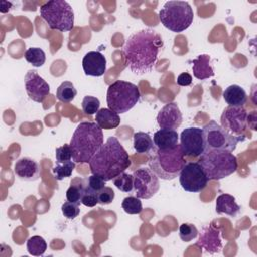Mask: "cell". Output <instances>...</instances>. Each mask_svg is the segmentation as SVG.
I'll use <instances>...</instances> for the list:
<instances>
[{"mask_svg": "<svg viewBox=\"0 0 257 257\" xmlns=\"http://www.w3.org/2000/svg\"><path fill=\"white\" fill-rule=\"evenodd\" d=\"M163 46V38L156 30L146 28L135 32L122 49L125 65L137 75L152 71Z\"/></svg>", "mask_w": 257, "mask_h": 257, "instance_id": "6da1fadb", "label": "cell"}, {"mask_svg": "<svg viewBox=\"0 0 257 257\" xmlns=\"http://www.w3.org/2000/svg\"><path fill=\"white\" fill-rule=\"evenodd\" d=\"M88 164L91 174L110 181L128 169L132 163L122 145L111 136L102 144Z\"/></svg>", "mask_w": 257, "mask_h": 257, "instance_id": "7a4b0ae2", "label": "cell"}, {"mask_svg": "<svg viewBox=\"0 0 257 257\" xmlns=\"http://www.w3.org/2000/svg\"><path fill=\"white\" fill-rule=\"evenodd\" d=\"M102 144V128L96 122H80L76 126L69 143L72 160L79 164L89 163Z\"/></svg>", "mask_w": 257, "mask_h": 257, "instance_id": "3957f363", "label": "cell"}, {"mask_svg": "<svg viewBox=\"0 0 257 257\" xmlns=\"http://www.w3.org/2000/svg\"><path fill=\"white\" fill-rule=\"evenodd\" d=\"M149 167L162 180L177 178L186 165L185 155L180 144L169 150H160L156 147L149 153Z\"/></svg>", "mask_w": 257, "mask_h": 257, "instance_id": "277c9868", "label": "cell"}, {"mask_svg": "<svg viewBox=\"0 0 257 257\" xmlns=\"http://www.w3.org/2000/svg\"><path fill=\"white\" fill-rule=\"evenodd\" d=\"M198 163L203 167L208 180L224 179L238 169L237 158L227 150H206L200 156Z\"/></svg>", "mask_w": 257, "mask_h": 257, "instance_id": "5b68a950", "label": "cell"}, {"mask_svg": "<svg viewBox=\"0 0 257 257\" xmlns=\"http://www.w3.org/2000/svg\"><path fill=\"white\" fill-rule=\"evenodd\" d=\"M159 18L166 28L179 33L192 24L194 12L187 1H167L159 12Z\"/></svg>", "mask_w": 257, "mask_h": 257, "instance_id": "8992f818", "label": "cell"}, {"mask_svg": "<svg viewBox=\"0 0 257 257\" xmlns=\"http://www.w3.org/2000/svg\"><path fill=\"white\" fill-rule=\"evenodd\" d=\"M140 90L132 82L115 80L106 92V102L108 108L116 113H124L132 109L140 100Z\"/></svg>", "mask_w": 257, "mask_h": 257, "instance_id": "52a82bcc", "label": "cell"}, {"mask_svg": "<svg viewBox=\"0 0 257 257\" xmlns=\"http://www.w3.org/2000/svg\"><path fill=\"white\" fill-rule=\"evenodd\" d=\"M40 16L50 29L70 31L74 27V12L64 0H50L40 6Z\"/></svg>", "mask_w": 257, "mask_h": 257, "instance_id": "ba28073f", "label": "cell"}, {"mask_svg": "<svg viewBox=\"0 0 257 257\" xmlns=\"http://www.w3.org/2000/svg\"><path fill=\"white\" fill-rule=\"evenodd\" d=\"M202 130L206 150L219 149L233 152L235 151L237 144L245 140V135L233 136L226 132L215 120H211L208 123H206Z\"/></svg>", "mask_w": 257, "mask_h": 257, "instance_id": "9c48e42d", "label": "cell"}, {"mask_svg": "<svg viewBox=\"0 0 257 257\" xmlns=\"http://www.w3.org/2000/svg\"><path fill=\"white\" fill-rule=\"evenodd\" d=\"M179 180L182 188L192 193L203 191L209 181L203 167L198 162L186 163L179 174Z\"/></svg>", "mask_w": 257, "mask_h": 257, "instance_id": "30bf717a", "label": "cell"}, {"mask_svg": "<svg viewBox=\"0 0 257 257\" xmlns=\"http://www.w3.org/2000/svg\"><path fill=\"white\" fill-rule=\"evenodd\" d=\"M134 192L140 199H150L160 189L159 177L150 168H140L133 173Z\"/></svg>", "mask_w": 257, "mask_h": 257, "instance_id": "8fae6325", "label": "cell"}, {"mask_svg": "<svg viewBox=\"0 0 257 257\" xmlns=\"http://www.w3.org/2000/svg\"><path fill=\"white\" fill-rule=\"evenodd\" d=\"M247 115L243 106H227L221 115V126L233 136H243L247 127Z\"/></svg>", "mask_w": 257, "mask_h": 257, "instance_id": "7c38bea8", "label": "cell"}, {"mask_svg": "<svg viewBox=\"0 0 257 257\" xmlns=\"http://www.w3.org/2000/svg\"><path fill=\"white\" fill-rule=\"evenodd\" d=\"M180 146L185 156L200 157L206 150L203 130L187 127L180 136Z\"/></svg>", "mask_w": 257, "mask_h": 257, "instance_id": "4fadbf2b", "label": "cell"}, {"mask_svg": "<svg viewBox=\"0 0 257 257\" xmlns=\"http://www.w3.org/2000/svg\"><path fill=\"white\" fill-rule=\"evenodd\" d=\"M25 90L30 99L41 103L50 92L49 84L37 73L36 70H28L24 78Z\"/></svg>", "mask_w": 257, "mask_h": 257, "instance_id": "5bb4252c", "label": "cell"}, {"mask_svg": "<svg viewBox=\"0 0 257 257\" xmlns=\"http://www.w3.org/2000/svg\"><path fill=\"white\" fill-rule=\"evenodd\" d=\"M199 234V239L197 241V246L204 249L209 254H215L221 252L223 248V243L221 239L220 229L214 227L213 225L204 226Z\"/></svg>", "mask_w": 257, "mask_h": 257, "instance_id": "9a60e30c", "label": "cell"}, {"mask_svg": "<svg viewBox=\"0 0 257 257\" xmlns=\"http://www.w3.org/2000/svg\"><path fill=\"white\" fill-rule=\"evenodd\" d=\"M183 121L180 107L175 102L164 105L157 115V122L161 128L177 130Z\"/></svg>", "mask_w": 257, "mask_h": 257, "instance_id": "2e32d148", "label": "cell"}, {"mask_svg": "<svg viewBox=\"0 0 257 257\" xmlns=\"http://www.w3.org/2000/svg\"><path fill=\"white\" fill-rule=\"evenodd\" d=\"M13 171L16 177L27 182L36 181L40 176V168L38 163L28 157L18 159L14 164Z\"/></svg>", "mask_w": 257, "mask_h": 257, "instance_id": "e0dca14e", "label": "cell"}, {"mask_svg": "<svg viewBox=\"0 0 257 257\" xmlns=\"http://www.w3.org/2000/svg\"><path fill=\"white\" fill-rule=\"evenodd\" d=\"M82 68L86 75L101 76L106 70V59L99 51H89L83 56Z\"/></svg>", "mask_w": 257, "mask_h": 257, "instance_id": "ac0fdd59", "label": "cell"}, {"mask_svg": "<svg viewBox=\"0 0 257 257\" xmlns=\"http://www.w3.org/2000/svg\"><path fill=\"white\" fill-rule=\"evenodd\" d=\"M155 147L160 150H169L179 144V135L176 130L161 128L154 134Z\"/></svg>", "mask_w": 257, "mask_h": 257, "instance_id": "d6986e66", "label": "cell"}, {"mask_svg": "<svg viewBox=\"0 0 257 257\" xmlns=\"http://www.w3.org/2000/svg\"><path fill=\"white\" fill-rule=\"evenodd\" d=\"M192 69L194 76L200 80L210 78L215 74L211 65V57L208 54H201L192 60Z\"/></svg>", "mask_w": 257, "mask_h": 257, "instance_id": "ffe728a7", "label": "cell"}, {"mask_svg": "<svg viewBox=\"0 0 257 257\" xmlns=\"http://www.w3.org/2000/svg\"><path fill=\"white\" fill-rule=\"evenodd\" d=\"M241 208L237 204L236 199L229 194H221L216 200V212L218 214H225L230 217H236Z\"/></svg>", "mask_w": 257, "mask_h": 257, "instance_id": "44dd1931", "label": "cell"}, {"mask_svg": "<svg viewBox=\"0 0 257 257\" xmlns=\"http://www.w3.org/2000/svg\"><path fill=\"white\" fill-rule=\"evenodd\" d=\"M223 98L229 106L242 107L247 101V94L240 85L232 84L224 90Z\"/></svg>", "mask_w": 257, "mask_h": 257, "instance_id": "7402d4cb", "label": "cell"}, {"mask_svg": "<svg viewBox=\"0 0 257 257\" xmlns=\"http://www.w3.org/2000/svg\"><path fill=\"white\" fill-rule=\"evenodd\" d=\"M95 122L102 130H112L119 125L120 118L115 111L109 108H100L95 113Z\"/></svg>", "mask_w": 257, "mask_h": 257, "instance_id": "603a6c76", "label": "cell"}, {"mask_svg": "<svg viewBox=\"0 0 257 257\" xmlns=\"http://www.w3.org/2000/svg\"><path fill=\"white\" fill-rule=\"evenodd\" d=\"M85 186H86V180L81 179L80 177L73 178L70 182L69 188L66 191L67 201L73 202L77 205H80Z\"/></svg>", "mask_w": 257, "mask_h": 257, "instance_id": "cb8c5ba5", "label": "cell"}, {"mask_svg": "<svg viewBox=\"0 0 257 257\" xmlns=\"http://www.w3.org/2000/svg\"><path fill=\"white\" fill-rule=\"evenodd\" d=\"M155 147L151 136L144 132H137L134 134V149L139 154H149Z\"/></svg>", "mask_w": 257, "mask_h": 257, "instance_id": "d4e9b609", "label": "cell"}, {"mask_svg": "<svg viewBox=\"0 0 257 257\" xmlns=\"http://www.w3.org/2000/svg\"><path fill=\"white\" fill-rule=\"evenodd\" d=\"M77 94V90L70 81H63L56 90V97L64 103L71 102Z\"/></svg>", "mask_w": 257, "mask_h": 257, "instance_id": "484cf974", "label": "cell"}, {"mask_svg": "<svg viewBox=\"0 0 257 257\" xmlns=\"http://www.w3.org/2000/svg\"><path fill=\"white\" fill-rule=\"evenodd\" d=\"M26 248L27 251L30 255L32 256H42L46 249H47V244L45 240L41 236H32L27 240L26 243Z\"/></svg>", "mask_w": 257, "mask_h": 257, "instance_id": "4316f807", "label": "cell"}, {"mask_svg": "<svg viewBox=\"0 0 257 257\" xmlns=\"http://www.w3.org/2000/svg\"><path fill=\"white\" fill-rule=\"evenodd\" d=\"M74 168H75V162L73 160L64 162V163L55 162V166L53 167L52 172L55 179L58 181H61L65 178L70 177Z\"/></svg>", "mask_w": 257, "mask_h": 257, "instance_id": "83f0119b", "label": "cell"}, {"mask_svg": "<svg viewBox=\"0 0 257 257\" xmlns=\"http://www.w3.org/2000/svg\"><path fill=\"white\" fill-rule=\"evenodd\" d=\"M24 57L27 62L35 67H40L46 60L45 52L39 47H30L25 51Z\"/></svg>", "mask_w": 257, "mask_h": 257, "instance_id": "f1b7e54d", "label": "cell"}, {"mask_svg": "<svg viewBox=\"0 0 257 257\" xmlns=\"http://www.w3.org/2000/svg\"><path fill=\"white\" fill-rule=\"evenodd\" d=\"M113 185L121 192L131 193L134 190V177L123 172L113 179Z\"/></svg>", "mask_w": 257, "mask_h": 257, "instance_id": "f546056e", "label": "cell"}, {"mask_svg": "<svg viewBox=\"0 0 257 257\" xmlns=\"http://www.w3.org/2000/svg\"><path fill=\"white\" fill-rule=\"evenodd\" d=\"M121 207L125 213L131 215L140 214L143 211V205L140 198L133 196L125 197L121 202Z\"/></svg>", "mask_w": 257, "mask_h": 257, "instance_id": "4dcf8cb0", "label": "cell"}, {"mask_svg": "<svg viewBox=\"0 0 257 257\" xmlns=\"http://www.w3.org/2000/svg\"><path fill=\"white\" fill-rule=\"evenodd\" d=\"M99 106H100L99 99L91 95L84 96L81 102V107L83 112L88 115H92L96 113L99 110Z\"/></svg>", "mask_w": 257, "mask_h": 257, "instance_id": "1f68e13d", "label": "cell"}, {"mask_svg": "<svg viewBox=\"0 0 257 257\" xmlns=\"http://www.w3.org/2000/svg\"><path fill=\"white\" fill-rule=\"evenodd\" d=\"M198 229L195 225L190 223H184L179 228V235L182 241L190 242L198 236Z\"/></svg>", "mask_w": 257, "mask_h": 257, "instance_id": "d6a6232c", "label": "cell"}, {"mask_svg": "<svg viewBox=\"0 0 257 257\" xmlns=\"http://www.w3.org/2000/svg\"><path fill=\"white\" fill-rule=\"evenodd\" d=\"M61 211H62L63 216L70 220L75 219L79 215V212H80L79 205H77L73 202H69V201H66L62 204Z\"/></svg>", "mask_w": 257, "mask_h": 257, "instance_id": "836d02e7", "label": "cell"}, {"mask_svg": "<svg viewBox=\"0 0 257 257\" xmlns=\"http://www.w3.org/2000/svg\"><path fill=\"white\" fill-rule=\"evenodd\" d=\"M55 162L64 163L72 160V153L69 144H64L61 147L56 148L55 150Z\"/></svg>", "mask_w": 257, "mask_h": 257, "instance_id": "e575fe53", "label": "cell"}, {"mask_svg": "<svg viewBox=\"0 0 257 257\" xmlns=\"http://www.w3.org/2000/svg\"><path fill=\"white\" fill-rule=\"evenodd\" d=\"M97 192H94L90 190L87 186H85L82 198H81V204H83L86 207H94L96 204H98V197Z\"/></svg>", "mask_w": 257, "mask_h": 257, "instance_id": "d590c367", "label": "cell"}, {"mask_svg": "<svg viewBox=\"0 0 257 257\" xmlns=\"http://www.w3.org/2000/svg\"><path fill=\"white\" fill-rule=\"evenodd\" d=\"M105 183L106 181L104 179H102L100 176H97V175H94L92 174L91 176H89L87 179H86V186L94 191V192H99L102 188L105 187Z\"/></svg>", "mask_w": 257, "mask_h": 257, "instance_id": "8d00e7d4", "label": "cell"}, {"mask_svg": "<svg viewBox=\"0 0 257 257\" xmlns=\"http://www.w3.org/2000/svg\"><path fill=\"white\" fill-rule=\"evenodd\" d=\"M97 197H98V204L108 205L114 199V191L110 187L105 186L98 192Z\"/></svg>", "mask_w": 257, "mask_h": 257, "instance_id": "74e56055", "label": "cell"}, {"mask_svg": "<svg viewBox=\"0 0 257 257\" xmlns=\"http://www.w3.org/2000/svg\"><path fill=\"white\" fill-rule=\"evenodd\" d=\"M192 75L188 72H183L177 77V83L180 86H189L192 83Z\"/></svg>", "mask_w": 257, "mask_h": 257, "instance_id": "f35d334b", "label": "cell"}]
</instances>
